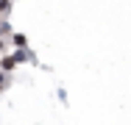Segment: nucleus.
<instances>
[{
  "label": "nucleus",
  "instance_id": "nucleus-2",
  "mask_svg": "<svg viewBox=\"0 0 131 125\" xmlns=\"http://www.w3.org/2000/svg\"><path fill=\"white\" fill-rule=\"evenodd\" d=\"M0 11H8V0H0Z\"/></svg>",
  "mask_w": 131,
  "mask_h": 125
},
{
  "label": "nucleus",
  "instance_id": "nucleus-1",
  "mask_svg": "<svg viewBox=\"0 0 131 125\" xmlns=\"http://www.w3.org/2000/svg\"><path fill=\"white\" fill-rule=\"evenodd\" d=\"M14 61H17V58H11V56H6V58H3V70H11V67H14Z\"/></svg>",
  "mask_w": 131,
  "mask_h": 125
},
{
  "label": "nucleus",
  "instance_id": "nucleus-3",
  "mask_svg": "<svg viewBox=\"0 0 131 125\" xmlns=\"http://www.w3.org/2000/svg\"><path fill=\"white\" fill-rule=\"evenodd\" d=\"M0 86H3V78H0Z\"/></svg>",
  "mask_w": 131,
  "mask_h": 125
}]
</instances>
